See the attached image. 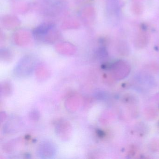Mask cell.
Returning <instances> with one entry per match:
<instances>
[{
    "label": "cell",
    "instance_id": "1",
    "mask_svg": "<svg viewBox=\"0 0 159 159\" xmlns=\"http://www.w3.org/2000/svg\"><path fill=\"white\" fill-rule=\"evenodd\" d=\"M112 75L116 80H120L126 78L130 74L131 66L124 60L116 61L111 66Z\"/></svg>",
    "mask_w": 159,
    "mask_h": 159
},
{
    "label": "cell",
    "instance_id": "2",
    "mask_svg": "<svg viewBox=\"0 0 159 159\" xmlns=\"http://www.w3.org/2000/svg\"><path fill=\"white\" fill-rule=\"evenodd\" d=\"M55 25L51 23H43L34 29L33 31L34 38L38 41H45L52 31L54 30Z\"/></svg>",
    "mask_w": 159,
    "mask_h": 159
},
{
    "label": "cell",
    "instance_id": "3",
    "mask_svg": "<svg viewBox=\"0 0 159 159\" xmlns=\"http://www.w3.org/2000/svg\"><path fill=\"white\" fill-rule=\"evenodd\" d=\"M148 42V38L147 34L141 33L139 34L134 41V44L136 47L138 48H144L147 46Z\"/></svg>",
    "mask_w": 159,
    "mask_h": 159
},
{
    "label": "cell",
    "instance_id": "4",
    "mask_svg": "<svg viewBox=\"0 0 159 159\" xmlns=\"http://www.w3.org/2000/svg\"><path fill=\"white\" fill-rule=\"evenodd\" d=\"M97 57L100 60H105L107 58L108 53L105 47L98 48L96 53Z\"/></svg>",
    "mask_w": 159,
    "mask_h": 159
},
{
    "label": "cell",
    "instance_id": "5",
    "mask_svg": "<svg viewBox=\"0 0 159 159\" xmlns=\"http://www.w3.org/2000/svg\"><path fill=\"white\" fill-rule=\"evenodd\" d=\"M118 49L120 53L124 55H125L129 52V47L127 43H125L124 42H121L119 43Z\"/></svg>",
    "mask_w": 159,
    "mask_h": 159
},
{
    "label": "cell",
    "instance_id": "6",
    "mask_svg": "<svg viewBox=\"0 0 159 159\" xmlns=\"http://www.w3.org/2000/svg\"><path fill=\"white\" fill-rule=\"evenodd\" d=\"M95 97L98 99H104L106 98L107 95L104 92L99 91L95 93Z\"/></svg>",
    "mask_w": 159,
    "mask_h": 159
},
{
    "label": "cell",
    "instance_id": "7",
    "mask_svg": "<svg viewBox=\"0 0 159 159\" xmlns=\"http://www.w3.org/2000/svg\"><path fill=\"white\" fill-rule=\"evenodd\" d=\"M97 133L99 137H103L105 136V133L103 131H101V130H98Z\"/></svg>",
    "mask_w": 159,
    "mask_h": 159
}]
</instances>
